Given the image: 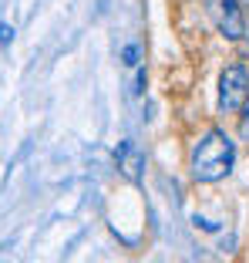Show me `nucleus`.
Wrapping results in <instances>:
<instances>
[{
	"label": "nucleus",
	"mask_w": 249,
	"mask_h": 263,
	"mask_svg": "<svg viewBox=\"0 0 249 263\" xmlns=\"http://www.w3.org/2000/svg\"><path fill=\"white\" fill-rule=\"evenodd\" d=\"M212 17H216V27L226 41H242L246 34V17H242L239 0H209Z\"/></svg>",
	"instance_id": "7ed1b4c3"
},
{
	"label": "nucleus",
	"mask_w": 249,
	"mask_h": 263,
	"mask_svg": "<svg viewBox=\"0 0 249 263\" xmlns=\"http://www.w3.org/2000/svg\"><path fill=\"white\" fill-rule=\"evenodd\" d=\"M115 162H118V172H121L128 182H141V176H145V152H141L132 139H125L121 145L115 148Z\"/></svg>",
	"instance_id": "20e7f679"
},
{
	"label": "nucleus",
	"mask_w": 249,
	"mask_h": 263,
	"mask_svg": "<svg viewBox=\"0 0 249 263\" xmlns=\"http://www.w3.org/2000/svg\"><path fill=\"white\" fill-rule=\"evenodd\" d=\"M233 162H236V148H233V139L226 132L212 128L199 145L192 148V176L199 182H219L233 172Z\"/></svg>",
	"instance_id": "f257e3e1"
},
{
	"label": "nucleus",
	"mask_w": 249,
	"mask_h": 263,
	"mask_svg": "<svg viewBox=\"0 0 249 263\" xmlns=\"http://www.w3.org/2000/svg\"><path fill=\"white\" fill-rule=\"evenodd\" d=\"M14 41V27L10 24H0V44H10Z\"/></svg>",
	"instance_id": "0eeeda50"
},
{
	"label": "nucleus",
	"mask_w": 249,
	"mask_h": 263,
	"mask_svg": "<svg viewBox=\"0 0 249 263\" xmlns=\"http://www.w3.org/2000/svg\"><path fill=\"white\" fill-rule=\"evenodd\" d=\"M145 71H138V78H135V95H145Z\"/></svg>",
	"instance_id": "6e6552de"
},
{
	"label": "nucleus",
	"mask_w": 249,
	"mask_h": 263,
	"mask_svg": "<svg viewBox=\"0 0 249 263\" xmlns=\"http://www.w3.org/2000/svg\"><path fill=\"white\" fill-rule=\"evenodd\" d=\"M195 226H202V230H219L216 223H209V219H199V216H195Z\"/></svg>",
	"instance_id": "1a4fd4ad"
},
{
	"label": "nucleus",
	"mask_w": 249,
	"mask_h": 263,
	"mask_svg": "<svg viewBox=\"0 0 249 263\" xmlns=\"http://www.w3.org/2000/svg\"><path fill=\"white\" fill-rule=\"evenodd\" d=\"M249 98V71L246 64H229L219 74V108L222 111H239Z\"/></svg>",
	"instance_id": "f03ea898"
},
{
	"label": "nucleus",
	"mask_w": 249,
	"mask_h": 263,
	"mask_svg": "<svg viewBox=\"0 0 249 263\" xmlns=\"http://www.w3.org/2000/svg\"><path fill=\"white\" fill-rule=\"evenodd\" d=\"M121 61L128 64V68H135V64H138V44H128L121 51Z\"/></svg>",
	"instance_id": "39448f33"
},
{
	"label": "nucleus",
	"mask_w": 249,
	"mask_h": 263,
	"mask_svg": "<svg viewBox=\"0 0 249 263\" xmlns=\"http://www.w3.org/2000/svg\"><path fill=\"white\" fill-rule=\"evenodd\" d=\"M239 135L249 142V98H246V105H242V122H239Z\"/></svg>",
	"instance_id": "423d86ee"
}]
</instances>
